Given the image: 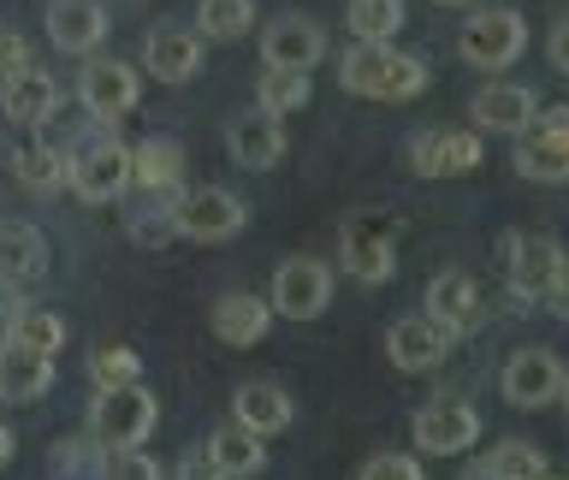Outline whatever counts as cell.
I'll return each mask as SVG.
<instances>
[{
  "label": "cell",
  "instance_id": "6da1fadb",
  "mask_svg": "<svg viewBox=\"0 0 569 480\" xmlns=\"http://www.w3.org/2000/svg\"><path fill=\"white\" fill-rule=\"evenodd\" d=\"M338 83L362 101H416L427 89V60L391 42H356L338 60Z\"/></svg>",
  "mask_w": 569,
  "mask_h": 480
},
{
  "label": "cell",
  "instance_id": "7a4b0ae2",
  "mask_svg": "<svg viewBox=\"0 0 569 480\" xmlns=\"http://www.w3.org/2000/svg\"><path fill=\"white\" fill-rule=\"evenodd\" d=\"M66 190H78L83 202H119L131 190V142H119L113 131H83L66 149Z\"/></svg>",
  "mask_w": 569,
  "mask_h": 480
},
{
  "label": "cell",
  "instance_id": "3957f363",
  "mask_svg": "<svg viewBox=\"0 0 569 480\" xmlns=\"http://www.w3.org/2000/svg\"><path fill=\"white\" fill-rule=\"evenodd\" d=\"M160 421V403L149 386H101L89 403V439L96 444H142Z\"/></svg>",
  "mask_w": 569,
  "mask_h": 480
},
{
  "label": "cell",
  "instance_id": "277c9868",
  "mask_svg": "<svg viewBox=\"0 0 569 480\" xmlns=\"http://www.w3.org/2000/svg\"><path fill=\"white\" fill-rule=\"evenodd\" d=\"M249 226V208L243 196H231L226 184H196V190H178L172 196V231L178 238H196V243H226Z\"/></svg>",
  "mask_w": 569,
  "mask_h": 480
},
{
  "label": "cell",
  "instance_id": "5b68a950",
  "mask_svg": "<svg viewBox=\"0 0 569 480\" xmlns=\"http://www.w3.org/2000/svg\"><path fill=\"white\" fill-rule=\"evenodd\" d=\"M522 48H528V24H522V12H510V7H487L457 30V53L475 71H505V66L522 60Z\"/></svg>",
  "mask_w": 569,
  "mask_h": 480
},
{
  "label": "cell",
  "instance_id": "8992f818",
  "mask_svg": "<svg viewBox=\"0 0 569 480\" xmlns=\"http://www.w3.org/2000/svg\"><path fill=\"white\" fill-rule=\"evenodd\" d=\"M332 302V267L315 261V256H291L273 267V284H267V309L284 314V320H315L327 314Z\"/></svg>",
  "mask_w": 569,
  "mask_h": 480
},
{
  "label": "cell",
  "instance_id": "52a82bcc",
  "mask_svg": "<svg viewBox=\"0 0 569 480\" xmlns=\"http://www.w3.org/2000/svg\"><path fill=\"white\" fill-rule=\"evenodd\" d=\"M409 439H416L421 457H462L480 439V409L469 398H433L416 409Z\"/></svg>",
  "mask_w": 569,
  "mask_h": 480
},
{
  "label": "cell",
  "instance_id": "ba28073f",
  "mask_svg": "<svg viewBox=\"0 0 569 480\" xmlns=\"http://www.w3.org/2000/svg\"><path fill=\"white\" fill-rule=\"evenodd\" d=\"M391 238H398V226H391L386 213H356V220L345 226V249H338L345 273L356 284H386L391 273H398V249H391Z\"/></svg>",
  "mask_w": 569,
  "mask_h": 480
},
{
  "label": "cell",
  "instance_id": "9c48e42d",
  "mask_svg": "<svg viewBox=\"0 0 569 480\" xmlns=\"http://www.w3.org/2000/svg\"><path fill=\"white\" fill-rule=\"evenodd\" d=\"M327 60V30L315 24L309 12H279L273 24L261 30V66L267 71H309Z\"/></svg>",
  "mask_w": 569,
  "mask_h": 480
},
{
  "label": "cell",
  "instance_id": "30bf717a",
  "mask_svg": "<svg viewBox=\"0 0 569 480\" xmlns=\"http://www.w3.org/2000/svg\"><path fill=\"white\" fill-rule=\"evenodd\" d=\"M498 391H505V403H516V409L558 403L563 398V362H558V350H540V344L510 350L505 373H498Z\"/></svg>",
  "mask_w": 569,
  "mask_h": 480
},
{
  "label": "cell",
  "instance_id": "8fae6325",
  "mask_svg": "<svg viewBox=\"0 0 569 480\" xmlns=\"http://www.w3.org/2000/svg\"><path fill=\"white\" fill-rule=\"evenodd\" d=\"M137 96H142L137 66H124V60H83L78 101H83V113L96 119V124H119L137 107Z\"/></svg>",
  "mask_w": 569,
  "mask_h": 480
},
{
  "label": "cell",
  "instance_id": "7c38bea8",
  "mask_svg": "<svg viewBox=\"0 0 569 480\" xmlns=\"http://www.w3.org/2000/svg\"><path fill=\"white\" fill-rule=\"evenodd\" d=\"M510 284L528 302L563 297V243L558 238H516L510 243Z\"/></svg>",
  "mask_w": 569,
  "mask_h": 480
},
{
  "label": "cell",
  "instance_id": "4fadbf2b",
  "mask_svg": "<svg viewBox=\"0 0 569 480\" xmlns=\"http://www.w3.org/2000/svg\"><path fill=\"white\" fill-rule=\"evenodd\" d=\"M142 66H149L154 83H196V71L208 66V48L184 24H154L142 36Z\"/></svg>",
  "mask_w": 569,
  "mask_h": 480
},
{
  "label": "cell",
  "instance_id": "5bb4252c",
  "mask_svg": "<svg viewBox=\"0 0 569 480\" xmlns=\"http://www.w3.org/2000/svg\"><path fill=\"white\" fill-rule=\"evenodd\" d=\"M42 24H48V42L60 48V53H78V60H89V53L107 42L113 18H107L101 0H53V7L42 12Z\"/></svg>",
  "mask_w": 569,
  "mask_h": 480
},
{
  "label": "cell",
  "instance_id": "9a60e30c",
  "mask_svg": "<svg viewBox=\"0 0 569 480\" xmlns=\"http://www.w3.org/2000/svg\"><path fill=\"white\" fill-rule=\"evenodd\" d=\"M409 167L421 178H462L480 167V137L475 131H451V124H433L409 142Z\"/></svg>",
  "mask_w": 569,
  "mask_h": 480
},
{
  "label": "cell",
  "instance_id": "2e32d148",
  "mask_svg": "<svg viewBox=\"0 0 569 480\" xmlns=\"http://www.w3.org/2000/svg\"><path fill=\"white\" fill-rule=\"evenodd\" d=\"M66 107V89L53 83V71L24 66L12 78H0V113L12 124H53V113Z\"/></svg>",
  "mask_w": 569,
  "mask_h": 480
},
{
  "label": "cell",
  "instance_id": "e0dca14e",
  "mask_svg": "<svg viewBox=\"0 0 569 480\" xmlns=\"http://www.w3.org/2000/svg\"><path fill=\"white\" fill-rule=\"evenodd\" d=\"M427 320H433L439 332H475L480 327V284L462 273V267H445V273L427 279Z\"/></svg>",
  "mask_w": 569,
  "mask_h": 480
},
{
  "label": "cell",
  "instance_id": "ac0fdd59",
  "mask_svg": "<svg viewBox=\"0 0 569 480\" xmlns=\"http://www.w3.org/2000/svg\"><path fill=\"white\" fill-rule=\"evenodd\" d=\"M386 356L398 373H433L445 356H451V332H439L427 314H403V320H391V332H386Z\"/></svg>",
  "mask_w": 569,
  "mask_h": 480
},
{
  "label": "cell",
  "instance_id": "d6986e66",
  "mask_svg": "<svg viewBox=\"0 0 569 480\" xmlns=\"http://www.w3.org/2000/svg\"><path fill=\"white\" fill-rule=\"evenodd\" d=\"M533 113H540V96H533L528 83H487L469 101L475 131H498V137H522L533 124Z\"/></svg>",
  "mask_w": 569,
  "mask_h": 480
},
{
  "label": "cell",
  "instance_id": "ffe728a7",
  "mask_svg": "<svg viewBox=\"0 0 569 480\" xmlns=\"http://www.w3.org/2000/svg\"><path fill=\"white\" fill-rule=\"evenodd\" d=\"M208 327H213L220 344L249 350V344H261V338L273 332V309H267V297H256V291H226V297H213Z\"/></svg>",
  "mask_w": 569,
  "mask_h": 480
},
{
  "label": "cell",
  "instance_id": "44dd1931",
  "mask_svg": "<svg viewBox=\"0 0 569 480\" xmlns=\"http://www.w3.org/2000/svg\"><path fill=\"white\" fill-rule=\"evenodd\" d=\"M226 154L238 160V167L249 172H267V167H279V154H284V119L273 113H238L226 124Z\"/></svg>",
  "mask_w": 569,
  "mask_h": 480
},
{
  "label": "cell",
  "instance_id": "7402d4cb",
  "mask_svg": "<svg viewBox=\"0 0 569 480\" xmlns=\"http://www.w3.org/2000/svg\"><path fill=\"white\" fill-rule=\"evenodd\" d=\"M231 416H238V427H249L256 439H273L297 421V403H291V391L273 386V380H243L231 391Z\"/></svg>",
  "mask_w": 569,
  "mask_h": 480
},
{
  "label": "cell",
  "instance_id": "603a6c76",
  "mask_svg": "<svg viewBox=\"0 0 569 480\" xmlns=\"http://www.w3.org/2000/svg\"><path fill=\"white\" fill-rule=\"evenodd\" d=\"M48 273V243L30 220H0V291L36 284Z\"/></svg>",
  "mask_w": 569,
  "mask_h": 480
},
{
  "label": "cell",
  "instance_id": "cb8c5ba5",
  "mask_svg": "<svg viewBox=\"0 0 569 480\" xmlns=\"http://www.w3.org/2000/svg\"><path fill=\"white\" fill-rule=\"evenodd\" d=\"M131 184H142V190H184V142L178 137H142L131 149Z\"/></svg>",
  "mask_w": 569,
  "mask_h": 480
},
{
  "label": "cell",
  "instance_id": "d4e9b609",
  "mask_svg": "<svg viewBox=\"0 0 569 480\" xmlns=\"http://www.w3.org/2000/svg\"><path fill=\"white\" fill-rule=\"evenodd\" d=\"M48 386H53V356L0 344V398L7 403H36V398H48Z\"/></svg>",
  "mask_w": 569,
  "mask_h": 480
},
{
  "label": "cell",
  "instance_id": "484cf974",
  "mask_svg": "<svg viewBox=\"0 0 569 480\" xmlns=\"http://www.w3.org/2000/svg\"><path fill=\"white\" fill-rule=\"evenodd\" d=\"M202 451L220 462V474H226V480H249V474H261V469H267V439H256V433H249V427H238V421L213 427Z\"/></svg>",
  "mask_w": 569,
  "mask_h": 480
},
{
  "label": "cell",
  "instance_id": "4316f807",
  "mask_svg": "<svg viewBox=\"0 0 569 480\" xmlns=\"http://www.w3.org/2000/svg\"><path fill=\"white\" fill-rule=\"evenodd\" d=\"M510 167L528 178V184H563L569 178V149L563 137H540V131H522V142H516Z\"/></svg>",
  "mask_w": 569,
  "mask_h": 480
},
{
  "label": "cell",
  "instance_id": "83f0119b",
  "mask_svg": "<svg viewBox=\"0 0 569 480\" xmlns=\"http://www.w3.org/2000/svg\"><path fill=\"white\" fill-rule=\"evenodd\" d=\"M0 344H18V350H36V356H60L66 350V320L53 309H12Z\"/></svg>",
  "mask_w": 569,
  "mask_h": 480
},
{
  "label": "cell",
  "instance_id": "f1b7e54d",
  "mask_svg": "<svg viewBox=\"0 0 569 480\" xmlns=\"http://www.w3.org/2000/svg\"><path fill=\"white\" fill-rule=\"evenodd\" d=\"M12 172H18V184H24L30 196L66 190V154L53 149V137L48 142H24V149L12 154Z\"/></svg>",
  "mask_w": 569,
  "mask_h": 480
},
{
  "label": "cell",
  "instance_id": "f546056e",
  "mask_svg": "<svg viewBox=\"0 0 569 480\" xmlns=\"http://www.w3.org/2000/svg\"><path fill=\"white\" fill-rule=\"evenodd\" d=\"M256 30V0H202L196 7V36L202 42H243Z\"/></svg>",
  "mask_w": 569,
  "mask_h": 480
},
{
  "label": "cell",
  "instance_id": "4dcf8cb0",
  "mask_svg": "<svg viewBox=\"0 0 569 480\" xmlns=\"http://www.w3.org/2000/svg\"><path fill=\"white\" fill-rule=\"evenodd\" d=\"M172 196H178V190H142V202L131 208V220H124L131 243L160 249V243H172V238H178V231H172Z\"/></svg>",
  "mask_w": 569,
  "mask_h": 480
},
{
  "label": "cell",
  "instance_id": "1f68e13d",
  "mask_svg": "<svg viewBox=\"0 0 569 480\" xmlns=\"http://www.w3.org/2000/svg\"><path fill=\"white\" fill-rule=\"evenodd\" d=\"M309 96H315V83L302 78V71H261V78H256V107H261V113H273V119L302 113Z\"/></svg>",
  "mask_w": 569,
  "mask_h": 480
},
{
  "label": "cell",
  "instance_id": "d6a6232c",
  "mask_svg": "<svg viewBox=\"0 0 569 480\" xmlns=\"http://www.w3.org/2000/svg\"><path fill=\"white\" fill-rule=\"evenodd\" d=\"M403 0H350V12H345V24L356 42H391V36L403 30Z\"/></svg>",
  "mask_w": 569,
  "mask_h": 480
},
{
  "label": "cell",
  "instance_id": "836d02e7",
  "mask_svg": "<svg viewBox=\"0 0 569 480\" xmlns=\"http://www.w3.org/2000/svg\"><path fill=\"white\" fill-rule=\"evenodd\" d=\"M48 469H53V480H96V474H101V444L89 439V433L60 439V444L48 451Z\"/></svg>",
  "mask_w": 569,
  "mask_h": 480
},
{
  "label": "cell",
  "instance_id": "e575fe53",
  "mask_svg": "<svg viewBox=\"0 0 569 480\" xmlns=\"http://www.w3.org/2000/svg\"><path fill=\"white\" fill-rule=\"evenodd\" d=\"M480 469H487L492 480H528V474L546 469V457L533 451L528 439H505V444H492V451L480 457Z\"/></svg>",
  "mask_w": 569,
  "mask_h": 480
},
{
  "label": "cell",
  "instance_id": "d590c367",
  "mask_svg": "<svg viewBox=\"0 0 569 480\" xmlns=\"http://www.w3.org/2000/svg\"><path fill=\"white\" fill-rule=\"evenodd\" d=\"M96 480H167V469L142 444H101V474Z\"/></svg>",
  "mask_w": 569,
  "mask_h": 480
},
{
  "label": "cell",
  "instance_id": "8d00e7d4",
  "mask_svg": "<svg viewBox=\"0 0 569 480\" xmlns=\"http://www.w3.org/2000/svg\"><path fill=\"white\" fill-rule=\"evenodd\" d=\"M89 380H96V391H101V386H137V380H142L137 350H124V344L89 350Z\"/></svg>",
  "mask_w": 569,
  "mask_h": 480
},
{
  "label": "cell",
  "instance_id": "74e56055",
  "mask_svg": "<svg viewBox=\"0 0 569 480\" xmlns=\"http://www.w3.org/2000/svg\"><path fill=\"white\" fill-rule=\"evenodd\" d=\"M356 480H427V474H421V462L409 451H380V457L362 462V474H356Z\"/></svg>",
  "mask_w": 569,
  "mask_h": 480
},
{
  "label": "cell",
  "instance_id": "f35d334b",
  "mask_svg": "<svg viewBox=\"0 0 569 480\" xmlns=\"http://www.w3.org/2000/svg\"><path fill=\"white\" fill-rule=\"evenodd\" d=\"M24 66H36L24 30H18V24H0V78H12V71H24Z\"/></svg>",
  "mask_w": 569,
  "mask_h": 480
},
{
  "label": "cell",
  "instance_id": "ab89813d",
  "mask_svg": "<svg viewBox=\"0 0 569 480\" xmlns=\"http://www.w3.org/2000/svg\"><path fill=\"white\" fill-rule=\"evenodd\" d=\"M172 480H226V474H220V462H213L208 451H184L172 462Z\"/></svg>",
  "mask_w": 569,
  "mask_h": 480
},
{
  "label": "cell",
  "instance_id": "60d3db41",
  "mask_svg": "<svg viewBox=\"0 0 569 480\" xmlns=\"http://www.w3.org/2000/svg\"><path fill=\"white\" fill-rule=\"evenodd\" d=\"M546 53H551V71H563V66H569V30H563V24H551Z\"/></svg>",
  "mask_w": 569,
  "mask_h": 480
},
{
  "label": "cell",
  "instance_id": "b9f144b4",
  "mask_svg": "<svg viewBox=\"0 0 569 480\" xmlns=\"http://www.w3.org/2000/svg\"><path fill=\"white\" fill-rule=\"evenodd\" d=\"M12 451H18V439H12V427L0 421V469H7V462H12Z\"/></svg>",
  "mask_w": 569,
  "mask_h": 480
},
{
  "label": "cell",
  "instance_id": "7bdbcfd3",
  "mask_svg": "<svg viewBox=\"0 0 569 480\" xmlns=\"http://www.w3.org/2000/svg\"><path fill=\"white\" fill-rule=\"evenodd\" d=\"M7 320H12V297H0V338H7Z\"/></svg>",
  "mask_w": 569,
  "mask_h": 480
},
{
  "label": "cell",
  "instance_id": "ee69618b",
  "mask_svg": "<svg viewBox=\"0 0 569 480\" xmlns=\"http://www.w3.org/2000/svg\"><path fill=\"white\" fill-rule=\"evenodd\" d=\"M462 480H492V474H487V469H469V474H462Z\"/></svg>",
  "mask_w": 569,
  "mask_h": 480
},
{
  "label": "cell",
  "instance_id": "f6af8a7d",
  "mask_svg": "<svg viewBox=\"0 0 569 480\" xmlns=\"http://www.w3.org/2000/svg\"><path fill=\"white\" fill-rule=\"evenodd\" d=\"M528 480H558V474H551V469H540V474H528Z\"/></svg>",
  "mask_w": 569,
  "mask_h": 480
},
{
  "label": "cell",
  "instance_id": "bcb514c9",
  "mask_svg": "<svg viewBox=\"0 0 569 480\" xmlns=\"http://www.w3.org/2000/svg\"><path fill=\"white\" fill-rule=\"evenodd\" d=\"M439 7H469V0H439Z\"/></svg>",
  "mask_w": 569,
  "mask_h": 480
}]
</instances>
